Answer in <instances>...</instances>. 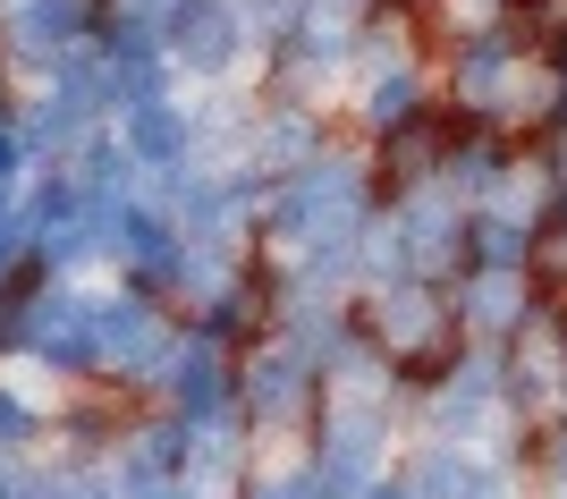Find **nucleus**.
Masks as SVG:
<instances>
[{
    "mask_svg": "<svg viewBox=\"0 0 567 499\" xmlns=\"http://www.w3.org/2000/svg\"><path fill=\"white\" fill-rule=\"evenodd\" d=\"M364 229H373V220H364V169H355V162L297 169V178L280 187V212H271V238L306 246L313 262H322V254H348Z\"/></svg>",
    "mask_w": 567,
    "mask_h": 499,
    "instance_id": "1",
    "label": "nucleus"
},
{
    "mask_svg": "<svg viewBox=\"0 0 567 499\" xmlns=\"http://www.w3.org/2000/svg\"><path fill=\"white\" fill-rule=\"evenodd\" d=\"M178 347H187V339L169 331L144 297H102V305H94V364H111V373L153 381V373L178 364Z\"/></svg>",
    "mask_w": 567,
    "mask_h": 499,
    "instance_id": "2",
    "label": "nucleus"
},
{
    "mask_svg": "<svg viewBox=\"0 0 567 499\" xmlns=\"http://www.w3.org/2000/svg\"><path fill=\"white\" fill-rule=\"evenodd\" d=\"M25 356L60 364V373L94 364V297H76V288H43V297L25 305Z\"/></svg>",
    "mask_w": 567,
    "mask_h": 499,
    "instance_id": "3",
    "label": "nucleus"
},
{
    "mask_svg": "<svg viewBox=\"0 0 567 499\" xmlns=\"http://www.w3.org/2000/svg\"><path fill=\"white\" fill-rule=\"evenodd\" d=\"M322 491L331 499H364L381 482V415L373 406H339L331 415V440H322Z\"/></svg>",
    "mask_w": 567,
    "mask_h": 499,
    "instance_id": "4",
    "label": "nucleus"
},
{
    "mask_svg": "<svg viewBox=\"0 0 567 499\" xmlns=\"http://www.w3.org/2000/svg\"><path fill=\"white\" fill-rule=\"evenodd\" d=\"M237 34H246V9H229V0H178L162 25V43L187 60V76H220L237 60Z\"/></svg>",
    "mask_w": 567,
    "mask_h": 499,
    "instance_id": "5",
    "label": "nucleus"
},
{
    "mask_svg": "<svg viewBox=\"0 0 567 499\" xmlns=\"http://www.w3.org/2000/svg\"><path fill=\"white\" fill-rule=\"evenodd\" d=\"M313 373H322V364H306V356H297V347L280 339V347H262L255 373H246V406H255L262 424H297V415H306Z\"/></svg>",
    "mask_w": 567,
    "mask_h": 499,
    "instance_id": "6",
    "label": "nucleus"
},
{
    "mask_svg": "<svg viewBox=\"0 0 567 499\" xmlns=\"http://www.w3.org/2000/svg\"><path fill=\"white\" fill-rule=\"evenodd\" d=\"M118 144H127L136 169H178V162H195V119L178 102H144V111H127Z\"/></svg>",
    "mask_w": 567,
    "mask_h": 499,
    "instance_id": "7",
    "label": "nucleus"
},
{
    "mask_svg": "<svg viewBox=\"0 0 567 499\" xmlns=\"http://www.w3.org/2000/svg\"><path fill=\"white\" fill-rule=\"evenodd\" d=\"M85 34V0H9V43L25 60H60Z\"/></svg>",
    "mask_w": 567,
    "mask_h": 499,
    "instance_id": "8",
    "label": "nucleus"
},
{
    "mask_svg": "<svg viewBox=\"0 0 567 499\" xmlns=\"http://www.w3.org/2000/svg\"><path fill=\"white\" fill-rule=\"evenodd\" d=\"M169 389H178V415H187L195 432L229 424V381H220V356L204 347V339H187V347H178V364H169Z\"/></svg>",
    "mask_w": 567,
    "mask_h": 499,
    "instance_id": "9",
    "label": "nucleus"
},
{
    "mask_svg": "<svg viewBox=\"0 0 567 499\" xmlns=\"http://www.w3.org/2000/svg\"><path fill=\"white\" fill-rule=\"evenodd\" d=\"M399 229H406V254H415V271H424V280L457 262V204H450V187H424V195L399 212Z\"/></svg>",
    "mask_w": 567,
    "mask_h": 499,
    "instance_id": "10",
    "label": "nucleus"
},
{
    "mask_svg": "<svg viewBox=\"0 0 567 499\" xmlns=\"http://www.w3.org/2000/svg\"><path fill=\"white\" fill-rule=\"evenodd\" d=\"M415 499H508V482L492 475V466H474L466 449H424L415 457Z\"/></svg>",
    "mask_w": 567,
    "mask_h": 499,
    "instance_id": "11",
    "label": "nucleus"
},
{
    "mask_svg": "<svg viewBox=\"0 0 567 499\" xmlns=\"http://www.w3.org/2000/svg\"><path fill=\"white\" fill-rule=\"evenodd\" d=\"M432 415H441V432H457V440H466V432H483V424L499 415V364H492V356H466V373L441 389V406H432Z\"/></svg>",
    "mask_w": 567,
    "mask_h": 499,
    "instance_id": "12",
    "label": "nucleus"
},
{
    "mask_svg": "<svg viewBox=\"0 0 567 499\" xmlns=\"http://www.w3.org/2000/svg\"><path fill=\"white\" fill-rule=\"evenodd\" d=\"M457 322H466L474 339L517 331V322H525V280H517V271H483V280L457 297Z\"/></svg>",
    "mask_w": 567,
    "mask_h": 499,
    "instance_id": "13",
    "label": "nucleus"
},
{
    "mask_svg": "<svg viewBox=\"0 0 567 499\" xmlns=\"http://www.w3.org/2000/svg\"><path fill=\"white\" fill-rule=\"evenodd\" d=\"M255 169H313V119L306 111H280L255 136Z\"/></svg>",
    "mask_w": 567,
    "mask_h": 499,
    "instance_id": "14",
    "label": "nucleus"
},
{
    "mask_svg": "<svg viewBox=\"0 0 567 499\" xmlns=\"http://www.w3.org/2000/svg\"><path fill=\"white\" fill-rule=\"evenodd\" d=\"M432 331V297L415 280L406 288H381V339H390V347H415V339Z\"/></svg>",
    "mask_w": 567,
    "mask_h": 499,
    "instance_id": "15",
    "label": "nucleus"
},
{
    "mask_svg": "<svg viewBox=\"0 0 567 499\" xmlns=\"http://www.w3.org/2000/svg\"><path fill=\"white\" fill-rule=\"evenodd\" d=\"M543 195H550V169H508V178H499V195H492V212L517 220V229H534Z\"/></svg>",
    "mask_w": 567,
    "mask_h": 499,
    "instance_id": "16",
    "label": "nucleus"
},
{
    "mask_svg": "<svg viewBox=\"0 0 567 499\" xmlns=\"http://www.w3.org/2000/svg\"><path fill=\"white\" fill-rule=\"evenodd\" d=\"M339 51H348V25H339L331 9H313V18L297 25V76H313V69H331Z\"/></svg>",
    "mask_w": 567,
    "mask_h": 499,
    "instance_id": "17",
    "label": "nucleus"
},
{
    "mask_svg": "<svg viewBox=\"0 0 567 499\" xmlns=\"http://www.w3.org/2000/svg\"><path fill=\"white\" fill-rule=\"evenodd\" d=\"M76 127H85V119H76L69 102H34V111H25V127H18V144H25V153H69Z\"/></svg>",
    "mask_w": 567,
    "mask_h": 499,
    "instance_id": "18",
    "label": "nucleus"
},
{
    "mask_svg": "<svg viewBox=\"0 0 567 499\" xmlns=\"http://www.w3.org/2000/svg\"><path fill=\"white\" fill-rule=\"evenodd\" d=\"M406 111H415V69H381L373 94H364V119L390 127V119H406Z\"/></svg>",
    "mask_w": 567,
    "mask_h": 499,
    "instance_id": "19",
    "label": "nucleus"
},
{
    "mask_svg": "<svg viewBox=\"0 0 567 499\" xmlns=\"http://www.w3.org/2000/svg\"><path fill=\"white\" fill-rule=\"evenodd\" d=\"M508 94V43H474L466 60V102H499Z\"/></svg>",
    "mask_w": 567,
    "mask_h": 499,
    "instance_id": "20",
    "label": "nucleus"
},
{
    "mask_svg": "<svg viewBox=\"0 0 567 499\" xmlns=\"http://www.w3.org/2000/svg\"><path fill=\"white\" fill-rule=\"evenodd\" d=\"M306 18H313L306 0H246V25H255V34H297Z\"/></svg>",
    "mask_w": 567,
    "mask_h": 499,
    "instance_id": "21",
    "label": "nucleus"
},
{
    "mask_svg": "<svg viewBox=\"0 0 567 499\" xmlns=\"http://www.w3.org/2000/svg\"><path fill=\"white\" fill-rule=\"evenodd\" d=\"M25 440H34V406L18 389H0V449H25Z\"/></svg>",
    "mask_w": 567,
    "mask_h": 499,
    "instance_id": "22",
    "label": "nucleus"
},
{
    "mask_svg": "<svg viewBox=\"0 0 567 499\" xmlns=\"http://www.w3.org/2000/svg\"><path fill=\"white\" fill-rule=\"evenodd\" d=\"M246 499H331V491H322V475H271V482H255Z\"/></svg>",
    "mask_w": 567,
    "mask_h": 499,
    "instance_id": "23",
    "label": "nucleus"
},
{
    "mask_svg": "<svg viewBox=\"0 0 567 499\" xmlns=\"http://www.w3.org/2000/svg\"><path fill=\"white\" fill-rule=\"evenodd\" d=\"M18 162H25V144H18V127H0V187L18 178Z\"/></svg>",
    "mask_w": 567,
    "mask_h": 499,
    "instance_id": "24",
    "label": "nucleus"
},
{
    "mask_svg": "<svg viewBox=\"0 0 567 499\" xmlns=\"http://www.w3.org/2000/svg\"><path fill=\"white\" fill-rule=\"evenodd\" d=\"M550 499H567V432L550 440Z\"/></svg>",
    "mask_w": 567,
    "mask_h": 499,
    "instance_id": "25",
    "label": "nucleus"
},
{
    "mask_svg": "<svg viewBox=\"0 0 567 499\" xmlns=\"http://www.w3.org/2000/svg\"><path fill=\"white\" fill-rule=\"evenodd\" d=\"M364 499H415V482H390V475H381V482H373Z\"/></svg>",
    "mask_w": 567,
    "mask_h": 499,
    "instance_id": "26",
    "label": "nucleus"
},
{
    "mask_svg": "<svg viewBox=\"0 0 567 499\" xmlns=\"http://www.w3.org/2000/svg\"><path fill=\"white\" fill-rule=\"evenodd\" d=\"M153 499H213L204 482H169V491H153Z\"/></svg>",
    "mask_w": 567,
    "mask_h": 499,
    "instance_id": "27",
    "label": "nucleus"
},
{
    "mask_svg": "<svg viewBox=\"0 0 567 499\" xmlns=\"http://www.w3.org/2000/svg\"><path fill=\"white\" fill-rule=\"evenodd\" d=\"M0 499H25V482H18V475H9V466H0Z\"/></svg>",
    "mask_w": 567,
    "mask_h": 499,
    "instance_id": "28",
    "label": "nucleus"
},
{
    "mask_svg": "<svg viewBox=\"0 0 567 499\" xmlns=\"http://www.w3.org/2000/svg\"><path fill=\"white\" fill-rule=\"evenodd\" d=\"M9 246H18V238H0V271H9Z\"/></svg>",
    "mask_w": 567,
    "mask_h": 499,
    "instance_id": "29",
    "label": "nucleus"
}]
</instances>
